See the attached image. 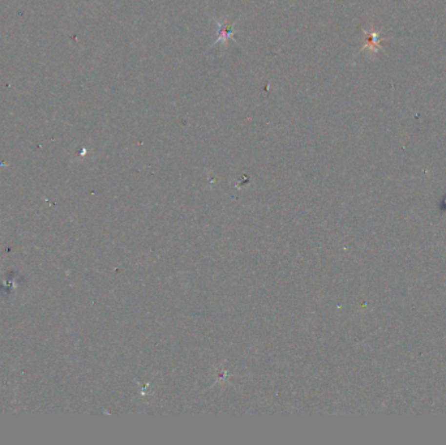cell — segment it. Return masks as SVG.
Returning a JSON list of instances; mask_svg holds the SVG:
<instances>
[{
	"mask_svg": "<svg viewBox=\"0 0 446 445\" xmlns=\"http://www.w3.org/2000/svg\"><path fill=\"white\" fill-rule=\"evenodd\" d=\"M217 24L219 26L218 40L215 41L213 44H217L219 42H223V44H226L228 38H231L235 34V30H234V25L235 24H227V22H217Z\"/></svg>",
	"mask_w": 446,
	"mask_h": 445,
	"instance_id": "6da1fadb",
	"label": "cell"
}]
</instances>
